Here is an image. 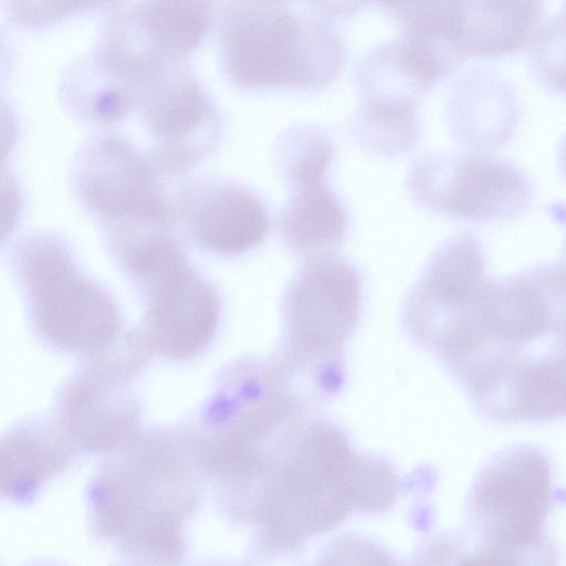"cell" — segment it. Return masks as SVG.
<instances>
[{
    "instance_id": "6da1fadb",
    "label": "cell",
    "mask_w": 566,
    "mask_h": 566,
    "mask_svg": "<svg viewBox=\"0 0 566 566\" xmlns=\"http://www.w3.org/2000/svg\"><path fill=\"white\" fill-rule=\"evenodd\" d=\"M399 479L382 459L357 455L331 422L296 424L275 446L256 488L250 521L260 548L297 549L353 511L381 512Z\"/></svg>"
},
{
    "instance_id": "7a4b0ae2",
    "label": "cell",
    "mask_w": 566,
    "mask_h": 566,
    "mask_svg": "<svg viewBox=\"0 0 566 566\" xmlns=\"http://www.w3.org/2000/svg\"><path fill=\"white\" fill-rule=\"evenodd\" d=\"M218 48L226 75L242 88H318L337 77L345 60L332 27L277 1L223 3Z\"/></svg>"
},
{
    "instance_id": "3957f363",
    "label": "cell",
    "mask_w": 566,
    "mask_h": 566,
    "mask_svg": "<svg viewBox=\"0 0 566 566\" xmlns=\"http://www.w3.org/2000/svg\"><path fill=\"white\" fill-rule=\"evenodd\" d=\"M566 332V265L544 263L517 274L485 277L449 316L433 343L458 378L481 358Z\"/></svg>"
},
{
    "instance_id": "277c9868",
    "label": "cell",
    "mask_w": 566,
    "mask_h": 566,
    "mask_svg": "<svg viewBox=\"0 0 566 566\" xmlns=\"http://www.w3.org/2000/svg\"><path fill=\"white\" fill-rule=\"evenodd\" d=\"M14 263L42 337L62 350L97 354L114 339L118 313L111 296L77 266L57 237H24Z\"/></svg>"
},
{
    "instance_id": "5b68a950",
    "label": "cell",
    "mask_w": 566,
    "mask_h": 566,
    "mask_svg": "<svg viewBox=\"0 0 566 566\" xmlns=\"http://www.w3.org/2000/svg\"><path fill=\"white\" fill-rule=\"evenodd\" d=\"M360 301V282L348 263L331 253L310 258L284 296L285 343L274 367L284 377L319 376L327 391L336 389Z\"/></svg>"
},
{
    "instance_id": "8992f818",
    "label": "cell",
    "mask_w": 566,
    "mask_h": 566,
    "mask_svg": "<svg viewBox=\"0 0 566 566\" xmlns=\"http://www.w3.org/2000/svg\"><path fill=\"white\" fill-rule=\"evenodd\" d=\"M71 182L78 201L107 231L171 224L158 171L122 134L102 130L88 136L73 156Z\"/></svg>"
},
{
    "instance_id": "52a82bcc",
    "label": "cell",
    "mask_w": 566,
    "mask_h": 566,
    "mask_svg": "<svg viewBox=\"0 0 566 566\" xmlns=\"http://www.w3.org/2000/svg\"><path fill=\"white\" fill-rule=\"evenodd\" d=\"M556 502L547 454L528 443L507 447L474 478L467 503L468 531L501 543L538 542L548 537L544 524Z\"/></svg>"
},
{
    "instance_id": "ba28073f",
    "label": "cell",
    "mask_w": 566,
    "mask_h": 566,
    "mask_svg": "<svg viewBox=\"0 0 566 566\" xmlns=\"http://www.w3.org/2000/svg\"><path fill=\"white\" fill-rule=\"evenodd\" d=\"M478 410L499 423L566 417V332L491 354L460 380Z\"/></svg>"
},
{
    "instance_id": "9c48e42d",
    "label": "cell",
    "mask_w": 566,
    "mask_h": 566,
    "mask_svg": "<svg viewBox=\"0 0 566 566\" xmlns=\"http://www.w3.org/2000/svg\"><path fill=\"white\" fill-rule=\"evenodd\" d=\"M421 203L448 216L497 222L524 212L532 200L528 177L511 161L485 151L432 153L408 177Z\"/></svg>"
},
{
    "instance_id": "30bf717a",
    "label": "cell",
    "mask_w": 566,
    "mask_h": 566,
    "mask_svg": "<svg viewBox=\"0 0 566 566\" xmlns=\"http://www.w3.org/2000/svg\"><path fill=\"white\" fill-rule=\"evenodd\" d=\"M136 109L148 135L145 154L159 175L190 168L219 139L220 115L186 59L169 61L146 78Z\"/></svg>"
},
{
    "instance_id": "8fae6325",
    "label": "cell",
    "mask_w": 566,
    "mask_h": 566,
    "mask_svg": "<svg viewBox=\"0 0 566 566\" xmlns=\"http://www.w3.org/2000/svg\"><path fill=\"white\" fill-rule=\"evenodd\" d=\"M134 279L146 298L144 348L174 360L192 359L207 349L217 332L220 301L184 251L156 261Z\"/></svg>"
},
{
    "instance_id": "7c38bea8",
    "label": "cell",
    "mask_w": 566,
    "mask_h": 566,
    "mask_svg": "<svg viewBox=\"0 0 566 566\" xmlns=\"http://www.w3.org/2000/svg\"><path fill=\"white\" fill-rule=\"evenodd\" d=\"M136 358L99 359L63 390L60 426L73 444L93 451L125 449L138 436L139 412L129 391Z\"/></svg>"
},
{
    "instance_id": "4fadbf2b",
    "label": "cell",
    "mask_w": 566,
    "mask_h": 566,
    "mask_svg": "<svg viewBox=\"0 0 566 566\" xmlns=\"http://www.w3.org/2000/svg\"><path fill=\"white\" fill-rule=\"evenodd\" d=\"M176 205L193 242L211 252H245L270 230L269 211L261 198L231 180H192L181 189Z\"/></svg>"
},
{
    "instance_id": "5bb4252c",
    "label": "cell",
    "mask_w": 566,
    "mask_h": 566,
    "mask_svg": "<svg viewBox=\"0 0 566 566\" xmlns=\"http://www.w3.org/2000/svg\"><path fill=\"white\" fill-rule=\"evenodd\" d=\"M475 237L463 233L443 243L429 261L406 310L412 334L430 346L442 323L478 291L485 279Z\"/></svg>"
},
{
    "instance_id": "9a60e30c",
    "label": "cell",
    "mask_w": 566,
    "mask_h": 566,
    "mask_svg": "<svg viewBox=\"0 0 566 566\" xmlns=\"http://www.w3.org/2000/svg\"><path fill=\"white\" fill-rule=\"evenodd\" d=\"M145 80L95 46L61 72L59 97L78 118L108 125L137 108Z\"/></svg>"
},
{
    "instance_id": "2e32d148",
    "label": "cell",
    "mask_w": 566,
    "mask_h": 566,
    "mask_svg": "<svg viewBox=\"0 0 566 566\" xmlns=\"http://www.w3.org/2000/svg\"><path fill=\"white\" fill-rule=\"evenodd\" d=\"M450 116L459 137L485 151L511 137L518 120V103L513 87L501 75L475 70L454 87Z\"/></svg>"
},
{
    "instance_id": "e0dca14e",
    "label": "cell",
    "mask_w": 566,
    "mask_h": 566,
    "mask_svg": "<svg viewBox=\"0 0 566 566\" xmlns=\"http://www.w3.org/2000/svg\"><path fill=\"white\" fill-rule=\"evenodd\" d=\"M461 48L468 59L497 57L528 46L543 23L542 2L458 1Z\"/></svg>"
},
{
    "instance_id": "ac0fdd59",
    "label": "cell",
    "mask_w": 566,
    "mask_h": 566,
    "mask_svg": "<svg viewBox=\"0 0 566 566\" xmlns=\"http://www.w3.org/2000/svg\"><path fill=\"white\" fill-rule=\"evenodd\" d=\"M125 11L139 42L163 60L185 57L213 21V4L207 1L125 2Z\"/></svg>"
},
{
    "instance_id": "d6986e66",
    "label": "cell",
    "mask_w": 566,
    "mask_h": 566,
    "mask_svg": "<svg viewBox=\"0 0 566 566\" xmlns=\"http://www.w3.org/2000/svg\"><path fill=\"white\" fill-rule=\"evenodd\" d=\"M277 223L291 249L313 258L331 253L340 244L347 216L337 195L323 180L294 187Z\"/></svg>"
},
{
    "instance_id": "ffe728a7",
    "label": "cell",
    "mask_w": 566,
    "mask_h": 566,
    "mask_svg": "<svg viewBox=\"0 0 566 566\" xmlns=\"http://www.w3.org/2000/svg\"><path fill=\"white\" fill-rule=\"evenodd\" d=\"M549 537L526 544L482 539L473 534H443L422 546L412 566H558Z\"/></svg>"
},
{
    "instance_id": "44dd1931",
    "label": "cell",
    "mask_w": 566,
    "mask_h": 566,
    "mask_svg": "<svg viewBox=\"0 0 566 566\" xmlns=\"http://www.w3.org/2000/svg\"><path fill=\"white\" fill-rule=\"evenodd\" d=\"M74 446L45 427L22 426L2 442V478L9 491L36 486L60 471Z\"/></svg>"
},
{
    "instance_id": "7402d4cb",
    "label": "cell",
    "mask_w": 566,
    "mask_h": 566,
    "mask_svg": "<svg viewBox=\"0 0 566 566\" xmlns=\"http://www.w3.org/2000/svg\"><path fill=\"white\" fill-rule=\"evenodd\" d=\"M413 97L397 93H369L356 114V134L369 150L381 155L406 151L419 137Z\"/></svg>"
},
{
    "instance_id": "603a6c76",
    "label": "cell",
    "mask_w": 566,
    "mask_h": 566,
    "mask_svg": "<svg viewBox=\"0 0 566 566\" xmlns=\"http://www.w3.org/2000/svg\"><path fill=\"white\" fill-rule=\"evenodd\" d=\"M279 165L291 186L323 181L334 146L329 136L315 126H298L285 133L277 143Z\"/></svg>"
},
{
    "instance_id": "cb8c5ba5",
    "label": "cell",
    "mask_w": 566,
    "mask_h": 566,
    "mask_svg": "<svg viewBox=\"0 0 566 566\" xmlns=\"http://www.w3.org/2000/svg\"><path fill=\"white\" fill-rule=\"evenodd\" d=\"M528 64L542 85L566 97V3L539 27L528 45Z\"/></svg>"
},
{
    "instance_id": "d4e9b609",
    "label": "cell",
    "mask_w": 566,
    "mask_h": 566,
    "mask_svg": "<svg viewBox=\"0 0 566 566\" xmlns=\"http://www.w3.org/2000/svg\"><path fill=\"white\" fill-rule=\"evenodd\" d=\"M313 566H402L387 551L369 541L344 535L328 543Z\"/></svg>"
},
{
    "instance_id": "484cf974",
    "label": "cell",
    "mask_w": 566,
    "mask_h": 566,
    "mask_svg": "<svg viewBox=\"0 0 566 566\" xmlns=\"http://www.w3.org/2000/svg\"><path fill=\"white\" fill-rule=\"evenodd\" d=\"M98 3L13 1L10 11L19 22L38 25L80 12Z\"/></svg>"
},
{
    "instance_id": "4316f807",
    "label": "cell",
    "mask_w": 566,
    "mask_h": 566,
    "mask_svg": "<svg viewBox=\"0 0 566 566\" xmlns=\"http://www.w3.org/2000/svg\"><path fill=\"white\" fill-rule=\"evenodd\" d=\"M558 166L564 175L566 177V135L562 139L559 147H558Z\"/></svg>"
},
{
    "instance_id": "83f0119b",
    "label": "cell",
    "mask_w": 566,
    "mask_h": 566,
    "mask_svg": "<svg viewBox=\"0 0 566 566\" xmlns=\"http://www.w3.org/2000/svg\"><path fill=\"white\" fill-rule=\"evenodd\" d=\"M563 263L566 265V239L563 248Z\"/></svg>"
}]
</instances>
